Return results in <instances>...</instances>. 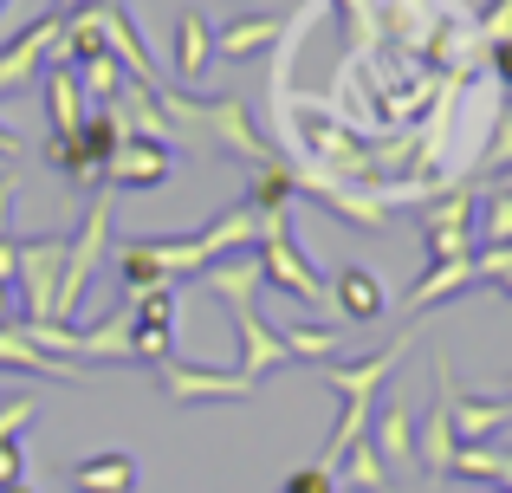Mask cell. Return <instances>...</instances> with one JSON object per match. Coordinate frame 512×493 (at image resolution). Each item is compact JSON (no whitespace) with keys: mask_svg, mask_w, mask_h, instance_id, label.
Instances as JSON below:
<instances>
[{"mask_svg":"<svg viewBox=\"0 0 512 493\" xmlns=\"http://www.w3.org/2000/svg\"><path fill=\"white\" fill-rule=\"evenodd\" d=\"M474 286H500L512 299V247H480L474 253Z\"/></svg>","mask_w":512,"mask_h":493,"instance_id":"cell-29","label":"cell"},{"mask_svg":"<svg viewBox=\"0 0 512 493\" xmlns=\"http://www.w3.org/2000/svg\"><path fill=\"white\" fill-rule=\"evenodd\" d=\"M253 260H260V279L266 286H279L292 305H325V279H318V266L305 260V247L292 241V221L286 215H260V241H253Z\"/></svg>","mask_w":512,"mask_h":493,"instance_id":"cell-1","label":"cell"},{"mask_svg":"<svg viewBox=\"0 0 512 493\" xmlns=\"http://www.w3.org/2000/svg\"><path fill=\"white\" fill-rule=\"evenodd\" d=\"M117 143H124V124H117L111 111H85V124H78L72 137H52L46 143V163L65 169L72 182H98L104 163L117 156Z\"/></svg>","mask_w":512,"mask_h":493,"instance_id":"cell-3","label":"cell"},{"mask_svg":"<svg viewBox=\"0 0 512 493\" xmlns=\"http://www.w3.org/2000/svg\"><path fill=\"white\" fill-rule=\"evenodd\" d=\"M370 448L383 455V468L389 474H402V468H415V416H409V403H402V390H383L376 396V409H370Z\"/></svg>","mask_w":512,"mask_h":493,"instance_id":"cell-10","label":"cell"},{"mask_svg":"<svg viewBox=\"0 0 512 493\" xmlns=\"http://www.w3.org/2000/svg\"><path fill=\"white\" fill-rule=\"evenodd\" d=\"M33 416H39V403H33V396H13V403H0V442H13V435H20Z\"/></svg>","mask_w":512,"mask_h":493,"instance_id":"cell-31","label":"cell"},{"mask_svg":"<svg viewBox=\"0 0 512 493\" xmlns=\"http://www.w3.org/2000/svg\"><path fill=\"white\" fill-rule=\"evenodd\" d=\"M454 455H461V442H454V422H448V409L435 403V409H428V422L415 429V468L435 474V481H448Z\"/></svg>","mask_w":512,"mask_h":493,"instance_id":"cell-23","label":"cell"},{"mask_svg":"<svg viewBox=\"0 0 512 493\" xmlns=\"http://www.w3.org/2000/svg\"><path fill=\"white\" fill-rule=\"evenodd\" d=\"M422 234H428V266L435 260H467L474 253V195L454 189L441 202L422 208Z\"/></svg>","mask_w":512,"mask_h":493,"instance_id":"cell-7","label":"cell"},{"mask_svg":"<svg viewBox=\"0 0 512 493\" xmlns=\"http://www.w3.org/2000/svg\"><path fill=\"white\" fill-rule=\"evenodd\" d=\"M104 234H111V189L98 182V202H91L85 228L65 241V279H59V318L52 325H65V318L78 312V299H85L91 273H98V253H104Z\"/></svg>","mask_w":512,"mask_h":493,"instance_id":"cell-4","label":"cell"},{"mask_svg":"<svg viewBox=\"0 0 512 493\" xmlns=\"http://www.w3.org/2000/svg\"><path fill=\"white\" fill-rule=\"evenodd\" d=\"M500 396H506V403H512V377H506V390H500Z\"/></svg>","mask_w":512,"mask_h":493,"instance_id":"cell-41","label":"cell"},{"mask_svg":"<svg viewBox=\"0 0 512 493\" xmlns=\"http://www.w3.org/2000/svg\"><path fill=\"white\" fill-rule=\"evenodd\" d=\"M338 487H344V493H389V468H383V455L370 448V435L344 448V461H338Z\"/></svg>","mask_w":512,"mask_h":493,"instance_id":"cell-25","label":"cell"},{"mask_svg":"<svg viewBox=\"0 0 512 493\" xmlns=\"http://www.w3.org/2000/svg\"><path fill=\"white\" fill-rule=\"evenodd\" d=\"M201 279H208V292H214L221 305H253V299H260V286H266V279H260V260H253V247H247V253H221V260H208V266H201Z\"/></svg>","mask_w":512,"mask_h":493,"instance_id":"cell-17","label":"cell"},{"mask_svg":"<svg viewBox=\"0 0 512 493\" xmlns=\"http://www.w3.org/2000/svg\"><path fill=\"white\" fill-rule=\"evenodd\" d=\"M286 338V351H292V364H338V351H344V331L338 325H286L279 331Z\"/></svg>","mask_w":512,"mask_h":493,"instance_id":"cell-26","label":"cell"},{"mask_svg":"<svg viewBox=\"0 0 512 493\" xmlns=\"http://www.w3.org/2000/svg\"><path fill=\"white\" fill-rule=\"evenodd\" d=\"M487 493H506V487H487Z\"/></svg>","mask_w":512,"mask_h":493,"instance_id":"cell-42","label":"cell"},{"mask_svg":"<svg viewBox=\"0 0 512 493\" xmlns=\"http://www.w3.org/2000/svg\"><path fill=\"white\" fill-rule=\"evenodd\" d=\"M59 279H65V234L46 241H20V266H13V286H20V325H52L59 318Z\"/></svg>","mask_w":512,"mask_h":493,"instance_id":"cell-2","label":"cell"},{"mask_svg":"<svg viewBox=\"0 0 512 493\" xmlns=\"http://www.w3.org/2000/svg\"><path fill=\"white\" fill-rule=\"evenodd\" d=\"M72 493H137V455L104 448V455L72 461Z\"/></svg>","mask_w":512,"mask_h":493,"instance_id":"cell-19","label":"cell"},{"mask_svg":"<svg viewBox=\"0 0 512 493\" xmlns=\"http://www.w3.org/2000/svg\"><path fill=\"white\" fill-rule=\"evenodd\" d=\"M415 351V331H402L389 351H376V357H357V364H325V383L338 390V403L344 409H357V416H370L376 409V396H383V383L402 370V357Z\"/></svg>","mask_w":512,"mask_h":493,"instance_id":"cell-5","label":"cell"},{"mask_svg":"<svg viewBox=\"0 0 512 493\" xmlns=\"http://www.w3.org/2000/svg\"><path fill=\"white\" fill-rule=\"evenodd\" d=\"M0 156H20V137H13L7 124H0Z\"/></svg>","mask_w":512,"mask_h":493,"instance_id":"cell-39","label":"cell"},{"mask_svg":"<svg viewBox=\"0 0 512 493\" xmlns=\"http://www.w3.org/2000/svg\"><path fill=\"white\" fill-rule=\"evenodd\" d=\"M467 286H474V253H467V260H435L422 273V286H409V318L435 312L441 299H454V292H467Z\"/></svg>","mask_w":512,"mask_h":493,"instance_id":"cell-22","label":"cell"},{"mask_svg":"<svg viewBox=\"0 0 512 493\" xmlns=\"http://www.w3.org/2000/svg\"><path fill=\"white\" fill-rule=\"evenodd\" d=\"M292 195H299V176L279 169V163H260V176H253V189H247V208H260V215H286Z\"/></svg>","mask_w":512,"mask_h":493,"instance_id":"cell-27","label":"cell"},{"mask_svg":"<svg viewBox=\"0 0 512 493\" xmlns=\"http://www.w3.org/2000/svg\"><path fill=\"white\" fill-rule=\"evenodd\" d=\"M0 370H13V377H52V383H85V364L46 357L26 338V325H0Z\"/></svg>","mask_w":512,"mask_h":493,"instance_id":"cell-15","label":"cell"},{"mask_svg":"<svg viewBox=\"0 0 512 493\" xmlns=\"http://www.w3.org/2000/svg\"><path fill=\"white\" fill-rule=\"evenodd\" d=\"M169 169H175L169 143H156V137H124V143H117V156L104 163V189H163Z\"/></svg>","mask_w":512,"mask_h":493,"instance_id":"cell-11","label":"cell"},{"mask_svg":"<svg viewBox=\"0 0 512 493\" xmlns=\"http://www.w3.org/2000/svg\"><path fill=\"white\" fill-rule=\"evenodd\" d=\"M474 228H480V241H487V247H512V189H493L487 202H480Z\"/></svg>","mask_w":512,"mask_h":493,"instance_id":"cell-28","label":"cell"},{"mask_svg":"<svg viewBox=\"0 0 512 493\" xmlns=\"http://www.w3.org/2000/svg\"><path fill=\"white\" fill-rule=\"evenodd\" d=\"M279 493H338V474H331L325 461H312V468H292L286 481H279Z\"/></svg>","mask_w":512,"mask_h":493,"instance_id":"cell-30","label":"cell"},{"mask_svg":"<svg viewBox=\"0 0 512 493\" xmlns=\"http://www.w3.org/2000/svg\"><path fill=\"white\" fill-rule=\"evenodd\" d=\"M39 78H46L52 137H72V130L85 124V111H91V98H85V78H78V65H59V59H52V72H39Z\"/></svg>","mask_w":512,"mask_h":493,"instance_id":"cell-18","label":"cell"},{"mask_svg":"<svg viewBox=\"0 0 512 493\" xmlns=\"http://www.w3.org/2000/svg\"><path fill=\"white\" fill-rule=\"evenodd\" d=\"M91 20H98L104 52L124 65V78H137V85H163V78H156V65H150V52H143V39H137V20H130L117 0H98V7H91Z\"/></svg>","mask_w":512,"mask_h":493,"instance_id":"cell-13","label":"cell"},{"mask_svg":"<svg viewBox=\"0 0 512 493\" xmlns=\"http://www.w3.org/2000/svg\"><path fill=\"white\" fill-rule=\"evenodd\" d=\"M85 7H98V0H52V13H59V20H72V13H85Z\"/></svg>","mask_w":512,"mask_h":493,"instance_id":"cell-37","label":"cell"},{"mask_svg":"<svg viewBox=\"0 0 512 493\" xmlns=\"http://www.w3.org/2000/svg\"><path fill=\"white\" fill-rule=\"evenodd\" d=\"M13 266H20V247L0 241V279H7V286H13Z\"/></svg>","mask_w":512,"mask_h":493,"instance_id":"cell-36","label":"cell"},{"mask_svg":"<svg viewBox=\"0 0 512 493\" xmlns=\"http://www.w3.org/2000/svg\"><path fill=\"white\" fill-rule=\"evenodd\" d=\"M0 7H7V0H0Z\"/></svg>","mask_w":512,"mask_h":493,"instance_id":"cell-44","label":"cell"},{"mask_svg":"<svg viewBox=\"0 0 512 493\" xmlns=\"http://www.w3.org/2000/svg\"><path fill=\"white\" fill-rule=\"evenodd\" d=\"M137 305V325H130V364H169V344H175V292H143Z\"/></svg>","mask_w":512,"mask_h":493,"instance_id":"cell-14","label":"cell"},{"mask_svg":"<svg viewBox=\"0 0 512 493\" xmlns=\"http://www.w3.org/2000/svg\"><path fill=\"white\" fill-rule=\"evenodd\" d=\"M117 273H124L130 299H143V292H175V279L163 273V253H156V234L150 241H130L124 253H117Z\"/></svg>","mask_w":512,"mask_h":493,"instance_id":"cell-24","label":"cell"},{"mask_svg":"<svg viewBox=\"0 0 512 493\" xmlns=\"http://www.w3.org/2000/svg\"><path fill=\"white\" fill-rule=\"evenodd\" d=\"M435 383H441V396H435V403L448 409L454 442H461V448H467V442H493V435H500L506 422H512V403H506V396H493V403H487V396L454 390V364H448V357H435Z\"/></svg>","mask_w":512,"mask_h":493,"instance_id":"cell-6","label":"cell"},{"mask_svg":"<svg viewBox=\"0 0 512 493\" xmlns=\"http://www.w3.org/2000/svg\"><path fill=\"white\" fill-rule=\"evenodd\" d=\"M0 493H33V487H26V481H13V487H0Z\"/></svg>","mask_w":512,"mask_h":493,"instance_id":"cell-40","label":"cell"},{"mask_svg":"<svg viewBox=\"0 0 512 493\" xmlns=\"http://www.w3.org/2000/svg\"><path fill=\"white\" fill-rule=\"evenodd\" d=\"M279 33H286L279 13H240L227 33H214V52H221V59H253V52H273Z\"/></svg>","mask_w":512,"mask_h":493,"instance_id":"cell-21","label":"cell"},{"mask_svg":"<svg viewBox=\"0 0 512 493\" xmlns=\"http://www.w3.org/2000/svg\"><path fill=\"white\" fill-rule=\"evenodd\" d=\"M0 325H13V286L0 279Z\"/></svg>","mask_w":512,"mask_h":493,"instance_id":"cell-38","label":"cell"},{"mask_svg":"<svg viewBox=\"0 0 512 493\" xmlns=\"http://www.w3.org/2000/svg\"><path fill=\"white\" fill-rule=\"evenodd\" d=\"M331 299H338V312L350 318V325H376V318L389 312V292H383V279L370 273V266H338V273H331Z\"/></svg>","mask_w":512,"mask_h":493,"instance_id":"cell-16","label":"cell"},{"mask_svg":"<svg viewBox=\"0 0 512 493\" xmlns=\"http://www.w3.org/2000/svg\"><path fill=\"white\" fill-rule=\"evenodd\" d=\"M0 403H7V396H0Z\"/></svg>","mask_w":512,"mask_h":493,"instance_id":"cell-43","label":"cell"},{"mask_svg":"<svg viewBox=\"0 0 512 493\" xmlns=\"http://www.w3.org/2000/svg\"><path fill=\"white\" fill-rule=\"evenodd\" d=\"M493 130H500V137H493V156H487V163H493V169H506V163H512V117H500Z\"/></svg>","mask_w":512,"mask_h":493,"instance_id":"cell-33","label":"cell"},{"mask_svg":"<svg viewBox=\"0 0 512 493\" xmlns=\"http://www.w3.org/2000/svg\"><path fill=\"white\" fill-rule=\"evenodd\" d=\"M493 78L512 85V39H493Z\"/></svg>","mask_w":512,"mask_h":493,"instance_id":"cell-34","label":"cell"},{"mask_svg":"<svg viewBox=\"0 0 512 493\" xmlns=\"http://www.w3.org/2000/svg\"><path fill=\"white\" fill-rule=\"evenodd\" d=\"M227 312H234V331H240V377L266 383L273 370H286V364H292L286 338H279V331L260 318V305H227Z\"/></svg>","mask_w":512,"mask_h":493,"instance_id":"cell-12","label":"cell"},{"mask_svg":"<svg viewBox=\"0 0 512 493\" xmlns=\"http://www.w3.org/2000/svg\"><path fill=\"white\" fill-rule=\"evenodd\" d=\"M163 370V390L175 396V403H247L260 383L240 377V370H195V364H156Z\"/></svg>","mask_w":512,"mask_h":493,"instance_id":"cell-9","label":"cell"},{"mask_svg":"<svg viewBox=\"0 0 512 493\" xmlns=\"http://www.w3.org/2000/svg\"><path fill=\"white\" fill-rule=\"evenodd\" d=\"M208 65H214V26L201 20V13H182V20H175V78L195 91L201 78H208Z\"/></svg>","mask_w":512,"mask_h":493,"instance_id":"cell-20","label":"cell"},{"mask_svg":"<svg viewBox=\"0 0 512 493\" xmlns=\"http://www.w3.org/2000/svg\"><path fill=\"white\" fill-rule=\"evenodd\" d=\"M13 195H20V189H13V176H0V241H7V215H13Z\"/></svg>","mask_w":512,"mask_h":493,"instance_id":"cell-35","label":"cell"},{"mask_svg":"<svg viewBox=\"0 0 512 493\" xmlns=\"http://www.w3.org/2000/svg\"><path fill=\"white\" fill-rule=\"evenodd\" d=\"M59 39H65L59 13H39L20 39H7V46H0V98H7L13 85H26V78H39L46 59H59Z\"/></svg>","mask_w":512,"mask_h":493,"instance_id":"cell-8","label":"cell"},{"mask_svg":"<svg viewBox=\"0 0 512 493\" xmlns=\"http://www.w3.org/2000/svg\"><path fill=\"white\" fill-rule=\"evenodd\" d=\"M13 481H26V455H20V442H0V487H13Z\"/></svg>","mask_w":512,"mask_h":493,"instance_id":"cell-32","label":"cell"}]
</instances>
